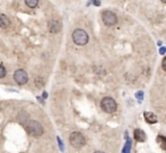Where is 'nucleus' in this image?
<instances>
[{
    "label": "nucleus",
    "mask_w": 166,
    "mask_h": 153,
    "mask_svg": "<svg viewBox=\"0 0 166 153\" xmlns=\"http://www.w3.org/2000/svg\"><path fill=\"white\" fill-rule=\"evenodd\" d=\"M95 153H104V152H102V151H96Z\"/></svg>",
    "instance_id": "21"
},
{
    "label": "nucleus",
    "mask_w": 166,
    "mask_h": 153,
    "mask_svg": "<svg viewBox=\"0 0 166 153\" xmlns=\"http://www.w3.org/2000/svg\"><path fill=\"white\" fill-rule=\"evenodd\" d=\"M10 20L9 18L3 15V14H0V28H6V27L9 26Z\"/></svg>",
    "instance_id": "10"
},
{
    "label": "nucleus",
    "mask_w": 166,
    "mask_h": 153,
    "mask_svg": "<svg viewBox=\"0 0 166 153\" xmlns=\"http://www.w3.org/2000/svg\"><path fill=\"white\" fill-rule=\"evenodd\" d=\"M72 40H74V42L76 44H78V46H85L88 42V34L84 30L78 28V30L74 31V33H72Z\"/></svg>",
    "instance_id": "3"
},
{
    "label": "nucleus",
    "mask_w": 166,
    "mask_h": 153,
    "mask_svg": "<svg viewBox=\"0 0 166 153\" xmlns=\"http://www.w3.org/2000/svg\"><path fill=\"white\" fill-rule=\"evenodd\" d=\"M162 1H163L164 3H166V0H162Z\"/></svg>",
    "instance_id": "22"
},
{
    "label": "nucleus",
    "mask_w": 166,
    "mask_h": 153,
    "mask_svg": "<svg viewBox=\"0 0 166 153\" xmlns=\"http://www.w3.org/2000/svg\"><path fill=\"white\" fill-rule=\"evenodd\" d=\"M58 142H59V145H60V149H61V151H63V145H62V142H61V140H60L59 137H58Z\"/></svg>",
    "instance_id": "17"
},
{
    "label": "nucleus",
    "mask_w": 166,
    "mask_h": 153,
    "mask_svg": "<svg viewBox=\"0 0 166 153\" xmlns=\"http://www.w3.org/2000/svg\"><path fill=\"white\" fill-rule=\"evenodd\" d=\"M93 2H94L95 5H97V6L100 5V1H98V0H93Z\"/></svg>",
    "instance_id": "19"
},
{
    "label": "nucleus",
    "mask_w": 166,
    "mask_h": 153,
    "mask_svg": "<svg viewBox=\"0 0 166 153\" xmlns=\"http://www.w3.org/2000/svg\"><path fill=\"white\" fill-rule=\"evenodd\" d=\"M162 67H163V69L166 72V57L163 59V61H162Z\"/></svg>",
    "instance_id": "16"
},
{
    "label": "nucleus",
    "mask_w": 166,
    "mask_h": 153,
    "mask_svg": "<svg viewBox=\"0 0 166 153\" xmlns=\"http://www.w3.org/2000/svg\"><path fill=\"white\" fill-rule=\"evenodd\" d=\"M156 142L162 150H166V137L163 135H158L156 137Z\"/></svg>",
    "instance_id": "11"
},
{
    "label": "nucleus",
    "mask_w": 166,
    "mask_h": 153,
    "mask_svg": "<svg viewBox=\"0 0 166 153\" xmlns=\"http://www.w3.org/2000/svg\"><path fill=\"white\" fill-rule=\"evenodd\" d=\"M48 26H49V31L51 33H58L62 28V23L59 18H52V20L49 22V25H48Z\"/></svg>",
    "instance_id": "7"
},
{
    "label": "nucleus",
    "mask_w": 166,
    "mask_h": 153,
    "mask_svg": "<svg viewBox=\"0 0 166 153\" xmlns=\"http://www.w3.org/2000/svg\"><path fill=\"white\" fill-rule=\"evenodd\" d=\"M101 107L102 109L104 110L105 112L108 113H113L117 111V102L114 101V99L110 97H105L102 99L101 101Z\"/></svg>",
    "instance_id": "2"
},
{
    "label": "nucleus",
    "mask_w": 166,
    "mask_h": 153,
    "mask_svg": "<svg viewBox=\"0 0 166 153\" xmlns=\"http://www.w3.org/2000/svg\"><path fill=\"white\" fill-rule=\"evenodd\" d=\"M26 128L27 132L34 137H40L43 134V132H44L42 125L39 121H36V120H29L26 125Z\"/></svg>",
    "instance_id": "1"
},
{
    "label": "nucleus",
    "mask_w": 166,
    "mask_h": 153,
    "mask_svg": "<svg viewBox=\"0 0 166 153\" xmlns=\"http://www.w3.org/2000/svg\"><path fill=\"white\" fill-rule=\"evenodd\" d=\"M69 141H70V144L74 147H76V149H80V147L85 145V137L79 132H74V133L70 134Z\"/></svg>",
    "instance_id": "4"
},
{
    "label": "nucleus",
    "mask_w": 166,
    "mask_h": 153,
    "mask_svg": "<svg viewBox=\"0 0 166 153\" xmlns=\"http://www.w3.org/2000/svg\"><path fill=\"white\" fill-rule=\"evenodd\" d=\"M6 74H7V70L6 68L0 63V78H2V77L6 76Z\"/></svg>",
    "instance_id": "14"
},
{
    "label": "nucleus",
    "mask_w": 166,
    "mask_h": 153,
    "mask_svg": "<svg viewBox=\"0 0 166 153\" xmlns=\"http://www.w3.org/2000/svg\"><path fill=\"white\" fill-rule=\"evenodd\" d=\"M143 116H145V119H146V121L148 124H155V123H157V117H156V115L155 113H153V112H145L143 113Z\"/></svg>",
    "instance_id": "9"
},
{
    "label": "nucleus",
    "mask_w": 166,
    "mask_h": 153,
    "mask_svg": "<svg viewBox=\"0 0 166 153\" xmlns=\"http://www.w3.org/2000/svg\"><path fill=\"white\" fill-rule=\"evenodd\" d=\"M166 52V48H162V49H160V55H164V53Z\"/></svg>",
    "instance_id": "18"
},
{
    "label": "nucleus",
    "mask_w": 166,
    "mask_h": 153,
    "mask_svg": "<svg viewBox=\"0 0 166 153\" xmlns=\"http://www.w3.org/2000/svg\"><path fill=\"white\" fill-rule=\"evenodd\" d=\"M102 20H103V22H104L106 26H114L117 22V17L113 11L105 10V11L102 13Z\"/></svg>",
    "instance_id": "5"
},
{
    "label": "nucleus",
    "mask_w": 166,
    "mask_h": 153,
    "mask_svg": "<svg viewBox=\"0 0 166 153\" xmlns=\"http://www.w3.org/2000/svg\"><path fill=\"white\" fill-rule=\"evenodd\" d=\"M14 80L16 81L19 85H24L28 81V75L24 69H17L14 74Z\"/></svg>",
    "instance_id": "6"
},
{
    "label": "nucleus",
    "mask_w": 166,
    "mask_h": 153,
    "mask_svg": "<svg viewBox=\"0 0 166 153\" xmlns=\"http://www.w3.org/2000/svg\"><path fill=\"white\" fill-rule=\"evenodd\" d=\"M136 97L138 98V100H139V102L141 100H143V92H137V93H136Z\"/></svg>",
    "instance_id": "15"
},
{
    "label": "nucleus",
    "mask_w": 166,
    "mask_h": 153,
    "mask_svg": "<svg viewBox=\"0 0 166 153\" xmlns=\"http://www.w3.org/2000/svg\"><path fill=\"white\" fill-rule=\"evenodd\" d=\"M25 3L29 8H35L37 6V3H39V0H25Z\"/></svg>",
    "instance_id": "13"
},
{
    "label": "nucleus",
    "mask_w": 166,
    "mask_h": 153,
    "mask_svg": "<svg viewBox=\"0 0 166 153\" xmlns=\"http://www.w3.org/2000/svg\"><path fill=\"white\" fill-rule=\"evenodd\" d=\"M131 151V141L127 137V143L123 146V150H122V153H130Z\"/></svg>",
    "instance_id": "12"
},
{
    "label": "nucleus",
    "mask_w": 166,
    "mask_h": 153,
    "mask_svg": "<svg viewBox=\"0 0 166 153\" xmlns=\"http://www.w3.org/2000/svg\"><path fill=\"white\" fill-rule=\"evenodd\" d=\"M46 97H48V94H46L45 92H44V93H43V98H46Z\"/></svg>",
    "instance_id": "20"
},
{
    "label": "nucleus",
    "mask_w": 166,
    "mask_h": 153,
    "mask_svg": "<svg viewBox=\"0 0 166 153\" xmlns=\"http://www.w3.org/2000/svg\"><path fill=\"white\" fill-rule=\"evenodd\" d=\"M134 140L137 141V142H145L146 141V134L145 132L141 129H136L134 133Z\"/></svg>",
    "instance_id": "8"
}]
</instances>
